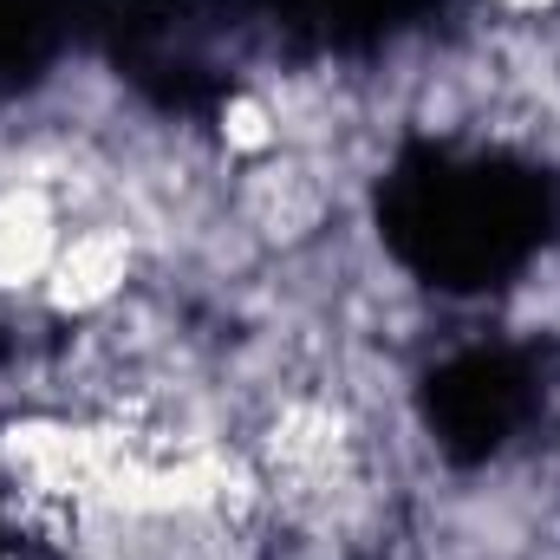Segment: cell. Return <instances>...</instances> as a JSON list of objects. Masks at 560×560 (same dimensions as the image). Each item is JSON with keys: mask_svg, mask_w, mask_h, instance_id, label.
Listing matches in <instances>:
<instances>
[{"mask_svg": "<svg viewBox=\"0 0 560 560\" xmlns=\"http://www.w3.org/2000/svg\"><path fill=\"white\" fill-rule=\"evenodd\" d=\"M489 13H502L509 26H541V20H560V0H482Z\"/></svg>", "mask_w": 560, "mask_h": 560, "instance_id": "1", "label": "cell"}]
</instances>
